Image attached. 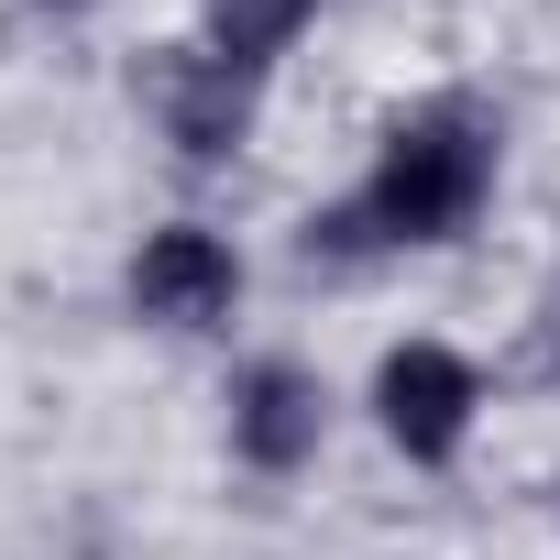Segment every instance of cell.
Masks as SVG:
<instances>
[{
	"instance_id": "cell-2",
	"label": "cell",
	"mask_w": 560,
	"mask_h": 560,
	"mask_svg": "<svg viewBox=\"0 0 560 560\" xmlns=\"http://www.w3.org/2000/svg\"><path fill=\"white\" fill-rule=\"evenodd\" d=\"M374 396H385V429H396L407 462H451V440H462V418H472V363L440 352V341H407Z\"/></svg>"
},
{
	"instance_id": "cell-1",
	"label": "cell",
	"mask_w": 560,
	"mask_h": 560,
	"mask_svg": "<svg viewBox=\"0 0 560 560\" xmlns=\"http://www.w3.org/2000/svg\"><path fill=\"white\" fill-rule=\"evenodd\" d=\"M483 187H494V132H483L462 100H440V110H418V121L385 143L374 187H363L341 220H308V253H319V242H330V253H363V242H451V231L483 209Z\"/></svg>"
},
{
	"instance_id": "cell-6",
	"label": "cell",
	"mask_w": 560,
	"mask_h": 560,
	"mask_svg": "<svg viewBox=\"0 0 560 560\" xmlns=\"http://www.w3.org/2000/svg\"><path fill=\"white\" fill-rule=\"evenodd\" d=\"M298 23H308V0H209V34H220L231 67H264Z\"/></svg>"
},
{
	"instance_id": "cell-4",
	"label": "cell",
	"mask_w": 560,
	"mask_h": 560,
	"mask_svg": "<svg viewBox=\"0 0 560 560\" xmlns=\"http://www.w3.org/2000/svg\"><path fill=\"white\" fill-rule=\"evenodd\" d=\"M231 287H242V264H231L209 231H154V242H143V264H132V308H143V319H176V330L220 319V308H231Z\"/></svg>"
},
{
	"instance_id": "cell-3",
	"label": "cell",
	"mask_w": 560,
	"mask_h": 560,
	"mask_svg": "<svg viewBox=\"0 0 560 560\" xmlns=\"http://www.w3.org/2000/svg\"><path fill=\"white\" fill-rule=\"evenodd\" d=\"M154 110H165V132H176V154H231L242 143V121H253V67H231V56H165L154 67Z\"/></svg>"
},
{
	"instance_id": "cell-7",
	"label": "cell",
	"mask_w": 560,
	"mask_h": 560,
	"mask_svg": "<svg viewBox=\"0 0 560 560\" xmlns=\"http://www.w3.org/2000/svg\"><path fill=\"white\" fill-rule=\"evenodd\" d=\"M538 374L560 385V275H549V298H538Z\"/></svg>"
},
{
	"instance_id": "cell-5",
	"label": "cell",
	"mask_w": 560,
	"mask_h": 560,
	"mask_svg": "<svg viewBox=\"0 0 560 560\" xmlns=\"http://www.w3.org/2000/svg\"><path fill=\"white\" fill-rule=\"evenodd\" d=\"M231 440H242L253 472H298L319 451V385L298 363H253L242 396H231Z\"/></svg>"
}]
</instances>
